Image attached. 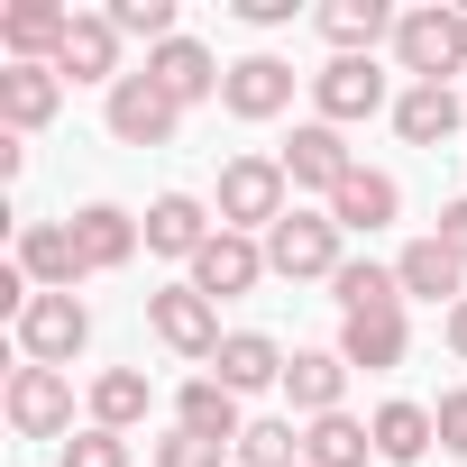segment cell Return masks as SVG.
<instances>
[{
	"label": "cell",
	"mask_w": 467,
	"mask_h": 467,
	"mask_svg": "<svg viewBox=\"0 0 467 467\" xmlns=\"http://www.w3.org/2000/svg\"><path fill=\"white\" fill-rule=\"evenodd\" d=\"M239 467H303V431H294V421H248Z\"/></svg>",
	"instance_id": "cell-32"
},
{
	"label": "cell",
	"mask_w": 467,
	"mask_h": 467,
	"mask_svg": "<svg viewBox=\"0 0 467 467\" xmlns=\"http://www.w3.org/2000/svg\"><path fill=\"white\" fill-rule=\"evenodd\" d=\"M19 275H28L37 294H74V285H83L74 220H19Z\"/></svg>",
	"instance_id": "cell-13"
},
{
	"label": "cell",
	"mask_w": 467,
	"mask_h": 467,
	"mask_svg": "<svg viewBox=\"0 0 467 467\" xmlns=\"http://www.w3.org/2000/svg\"><path fill=\"white\" fill-rule=\"evenodd\" d=\"M449 348L467 358V303H449Z\"/></svg>",
	"instance_id": "cell-38"
},
{
	"label": "cell",
	"mask_w": 467,
	"mask_h": 467,
	"mask_svg": "<svg viewBox=\"0 0 467 467\" xmlns=\"http://www.w3.org/2000/svg\"><path fill=\"white\" fill-rule=\"evenodd\" d=\"M285 211H294L285 156H229V165H220V229H239V239H266Z\"/></svg>",
	"instance_id": "cell-2"
},
{
	"label": "cell",
	"mask_w": 467,
	"mask_h": 467,
	"mask_svg": "<svg viewBox=\"0 0 467 467\" xmlns=\"http://www.w3.org/2000/svg\"><path fill=\"white\" fill-rule=\"evenodd\" d=\"M174 431H192V440H220V449H239V440H248V412H239V394H229L220 376H192V385L174 394Z\"/></svg>",
	"instance_id": "cell-19"
},
{
	"label": "cell",
	"mask_w": 467,
	"mask_h": 467,
	"mask_svg": "<svg viewBox=\"0 0 467 467\" xmlns=\"http://www.w3.org/2000/svg\"><path fill=\"white\" fill-rule=\"evenodd\" d=\"M147 74H156V83H165V92L192 110V101H220V74H229V65H220L202 37H165V47L147 56Z\"/></svg>",
	"instance_id": "cell-20"
},
{
	"label": "cell",
	"mask_w": 467,
	"mask_h": 467,
	"mask_svg": "<svg viewBox=\"0 0 467 467\" xmlns=\"http://www.w3.org/2000/svg\"><path fill=\"white\" fill-rule=\"evenodd\" d=\"M275 266H266V239H239V229H220V239L192 257V294H211V303H239V294H257Z\"/></svg>",
	"instance_id": "cell-9"
},
{
	"label": "cell",
	"mask_w": 467,
	"mask_h": 467,
	"mask_svg": "<svg viewBox=\"0 0 467 467\" xmlns=\"http://www.w3.org/2000/svg\"><path fill=\"white\" fill-rule=\"evenodd\" d=\"M65 37H74L65 0H10V10H0V56H10V65H56Z\"/></svg>",
	"instance_id": "cell-12"
},
{
	"label": "cell",
	"mask_w": 467,
	"mask_h": 467,
	"mask_svg": "<svg viewBox=\"0 0 467 467\" xmlns=\"http://www.w3.org/2000/svg\"><path fill=\"white\" fill-rule=\"evenodd\" d=\"M138 229H147V248H156V257H183V266H192V257H202V248L220 239V220H211V202H192V192H156Z\"/></svg>",
	"instance_id": "cell-14"
},
{
	"label": "cell",
	"mask_w": 467,
	"mask_h": 467,
	"mask_svg": "<svg viewBox=\"0 0 467 467\" xmlns=\"http://www.w3.org/2000/svg\"><path fill=\"white\" fill-rule=\"evenodd\" d=\"M312 110H321L330 129L376 119V110H385V74H376V56H330V65L312 74Z\"/></svg>",
	"instance_id": "cell-10"
},
{
	"label": "cell",
	"mask_w": 467,
	"mask_h": 467,
	"mask_svg": "<svg viewBox=\"0 0 467 467\" xmlns=\"http://www.w3.org/2000/svg\"><path fill=\"white\" fill-rule=\"evenodd\" d=\"M394 65H403L412 83H449V74H467V10H458V0L403 10V19H394Z\"/></svg>",
	"instance_id": "cell-1"
},
{
	"label": "cell",
	"mask_w": 467,
	"mask_h": 467,
	"mask_svg": "<svg viewBox=\"0 0 467 467\" xmlns=\"http://www.w3.org/2000/svg\"><path fill=\"white\" fill-rule=\"evenodd\" d=\"M239 19H248V28H285V19H294V0H239Z\"/></svg>",
	"instance_id": "cell-37"
},
{
	"label": "cell",
	"mask_w": 467,
	"mask_h": 467,
	"mask_svg": "<svg viewBox=\"0 0 467 467\" xmlns=\"http://www.w3.org/2000/svg\"><path fill=\"white\" fill-rule=\"evenodd\" d=\"M147 330L174 348V358H192V367H211L220 358V303L211 294H192V285H165V294H147Z\"/></svg>",
	"instance_id": "cell-6"
},
{
	"label": "cell",
	"mask_w": 467,
	"mask_h": 467,
	"mask_svg": "<svg viewBox=\"0 0 467 467\" xmlns=\"http://www.w3.org/2000/svg\"><path fill=\"white\" fill-rule=\"evenodd\" d=\"M321 211L348 229V239H376V229H394V211H403V183H394V174H376V165H358Z\"/></svg>",
	"instance_id": "cell-18"
},
{
	"label": "cell",
	"mask_w": 467,
	"mask_h": 467,
	"mask_svg": "<svg viewBox=\"0 0 467 467\" xmlns=\"http://www.w3.org/2000/svg\"><path fill=\"white\" fill-rule=\"evenodd\" d=\"M339 248H348V229H339L330 211H285V220L266 229V266H275L285 285H330V275L348 266Z\"/></svg>",
	"instance_id": "cell-3"
},
{
	"label": "cell",
	"mask_w": 467,
	"mask_h": 467,
	"mask_svg": "<svg viewBox=\"0 0 467 467\" xmlns=\"http://www.w3.org/2000/svg\"><path fill=\"white\" fill-rule=\"evenodd\" d=\"M339 56H376V37H394V10L385 0H321V19H312Z\"/></svg>",
	"instance_id": "cell-29"
},
{
	"label": "cell",
	"mask_w": 467,
	"mask_h": 467,
	"mask_svg": "<svg viewBox=\"0 0 467 467\" xmlns=\"http://www.w3.org/2000/svg\"><path fill=\"white\" fill-rule=\"evenodd\" d=\"M367 431H376V458H385V467H421V458L440 449L431 403H403V394H394V403H376V421H367Z\"/></svg>",
	"instance_id": "cell-25"
},
{
	"label": "cell",
	"mask_w": 467,
	"mask_h": 467,
	"mask_svg": "<svg viewBox=\"0 0 467 467\" xmlns=\"http://www.w3.org/2000/svg\"><path fill=\"white\" fill-rule=\"evenodd\" d=\"M83 348H92L83 294H37V303L19 312V358H28V367H74Z\"/></svg>",
	"instance_id": "cell-7"
},
{
	"label": "cell",
	"mask_w": 467,
	"mask_h": 467,
	"mask_svg": "<svg viewBox=\"0 0 467 467\" xmlns=\"http://www.w3.org/2000/svg\"><path fill=\"white\" fill-rule=\"evenodd\" d=\"M56 74L65 83H119V28H110V10H74V37H65Z\"/></svg>",
	"instance_id": "cell-23"
},
{
	"label": "cell",
	"mask_w": 467,
	"mask_h": 467,
	"mask_svg": "<svg viewBox=\"0 0 467 467\" xmlns=\"http://www.w3.org/2000/svg\"><path fill=\"white\" fill-rule=\"evenodd\" d=\"M431 421H440V449H449V458H467V385H458V394H440V403H431Z\"/></svg>",
	"instance_id": "cell-35"
},
{
	"label": "cell",
	"mask_w": 467,
	"mask_h": 467,
	"mask_svg": "<svg viewBox=\"0 0 467 467\" xmlns=\"http://www.w3.org/2000/svg\"><path fill=\"white\" fill-rule=\"evenodd\" d=\"M56 467H129V440L119 431H101V421H83L74 440H65V458Z\"/></svg>",
	"instance_id": "cell-33"
},
{
	"label": "cell",
	"mask_w": 467,
	"mask_h": 467,
	"mask_svg": "<svg viewBox=\"0 0 467 467\" xmlns=\"http://www.w3.org/2000/svg\"><path fill=\"white\" fill-rule=\"evenodd\" d=\"M348 174H358V156H348V129H330V119H303V129L285 138V183H294V192H321V202H330Z\"/></svg>",
	"instance_id": "cell-11"
},
{
	"label": "cell",
	"mask_w": 467,
	"mask_h": 467,
	"mask_svg": "<svg viewBox=\"0 0 467 467\" xmlns=\"http://www.w3.org/2000/svg\"><path fill=\"white\" fill-rule=\"evenodd\" d=\"M220 458H239V449L192 440V431H165V440H156V467H220Z\"/></svg>",
	"instance_id": "cell-34"
},
{
	"label": "cell",
	"mask_w": 467,
	"mask_h": 467,
	"mask_svg": "<svg viewBox=\"0 0 467 467\" xmlns=\"http://www.w3.org/2000/svg\"><path fill=\"white\" fill-rule=\"evenodd\" d=\"M348 358L339 348H294V367H285V403L303 412V421H321V412H348Z\"/></svg>",
	"instance_id": "cell-17"
},
{
	"label": "cell",
	"mask_w": 467,
	"mask_h": 467,
	"mask_svg": "<svg viewBox=\"0 0 467 467\" xmlns=\"http://www.w3.org/2000/svg\"><path fill=\"white\" fill-rule=\"evenodd\" d=\"M394 285H403V303H467V266L440 248V239H412L403 257H394Z\"/></svg>",
	"instance_id": "cell-21"
},
{
	"label": "cell",
	"mask_w": 467,
	"mask_h": 467,
	"mask_svg": "<svg viewBox=\"0 0 467 467\" xmlns=\"http://www.w3.org/2000/svg\"><path fill=\"white\" fill-rule=\"evenodd\" d=\"M330 303H339V321H358V312H403V285H394V266L348 257V266L330 275Z\"/></svg>",
	"instance_id": "cell-30"
},
{
	"label": "cell",
	"mask_w": 467,
	"mask_h": 467,
	"mask_svg": "<svg viewBox=\"0 0 467 467\" xmlns=\"http://www.w3.org/2000/svg\"><path fill=\"white\" fill-rule=\"evenodd\" d=\"M394 129H403V147H449L458 138V83H412L394 101Z\"/></svg>",
	"instance_id": "cell-26"
},
{
	"label": "cell",
	"mask_w": 467,
	"mask_h": 467,
	"mask_svg": "<svg viewBox=\"0 0 467 467\" xmlns=\"http://www.w3.org/2000/svg\"><path fill=\"white\" fill-rule=\"evenodd\" d=\"M56 110H65V74L56 65H0V129L10 138H37Z\"/></svg>",
	"instance_id": "cell-16"
},
{
	"label": "cell",
	"mask_w": 467,
	"mask_h": 467,
	"mask_svg": "<svg viewBox=\"0 0 467 467\" xmlns=\"http://www.w3.org/2000/svg\"><path fill=\"white\" fill-rule=\"evenodd\" d=\"M110 28H119V37H147V56H156L165 37H183L174 0H110Z\"/></svg>",
	"instance_id": "cell-31"
},
{
	"label": "cell",
	"mask_w": 467,
	"mask_h": 467,
	"mask_svg": "<svg viewBox=\"0 0 467 467\" xmlns=\"http://www.w3.org/2000/svg\"><path fill=\"white\" fill-rule=\"evenodd\" d=\"M339 358L367 367V376H385V367L412 358V321L403 312H358V321H339Z\"/></svg>",
	"instance_id": "cell-24"
},
{
	"label": "cell",
	"mask_w": 467,
	"mask_h": 467,
	"mask_svg": "<svg viewBox=\"0 0 467 467\" xmlns=\"http://www.w3.org/2000/svg\"><path fill=\"white\" fill-rule=\"evenodd\" d=\"M0 412H10L19 440H56V449H65V440H74V376L19 358V367H10V394H0Z\"/></svg>",
	"instance_id": "cell-4"
},
{
	"label": "cell",
	"mask_w": 467,
	"mask_h": 467,
	"mask_svg": "<svg viewBox=\"0 0 467 467\" xmlns=\"http://www.w3.org/2000/svg\"><path fill=\"white\" fill-rule=\"evenodd\" d=\"M285 367H294V358H285L266 330H229L220 358H211V376H220L229 394H266V385H285Z\"/></svg>",
	"instance_id": "cell-22"
},
{
	"label": "cell",
	"mask_w": 467,
	"mask_h": 467,
	"mask_svg": "<svg viewBox=\"0 0 467 467\" xmlns=\"http://www.w3.org/2000/svg\"><path fill=\"white\" fill-rule=\"evenodd\" d=\"M101 119H110V138L119 147H174V129H183V101L138 65V74H119L110 83V101H101Z\"/></svg>",
	"instance_id": "cell-5"
},
{
	"label": "cell",
	"mask_w": 467,
	"mask_h": 467,
	"mask_svg": "<svg viewBox=\"0 0 467 467\" xmlns=\"http://www.w3.org/2000/svg\"><path fill=\"white\" fill-rule=\"evenodd\" d=\"M376 458V431L358 421V412H321V421H303V467H367Z\"/></svg>",
	"instance_id": "cell-28"
},
{
	"label": "cell",
	"mask_w": 467,
	"mask_h": 467,
	"mask_svg": "<svg viewBox=\"0 0 467 467\" xmlns=\"http://www.w3.org/2000/svg\"><path fill=\"white\" fill-rule=\"evenodd\" d=\"M294 83H303V74H294L285 56H239V65L220 74V110L248 119V129H257V119H285V110H294Z\"/></svg>",
	"instance_id": "cell-8"
},
{
	"label": "cell",
	"mask_w": 467,
	"mask_h": 467,
	"mask_svg": "<svg viewBox=\"0 0 467 467\" xmlns=\"http://www.w3.org/2000/svg\"><path fill=\"white\" fill-rule=\"evenodd\" d=\"M431 239H440V248L467 266V202H449V211H440V229H431Z\"/></svg>",
	"instance_id": "cell-36"
},
{
	"label": "cell",
	"mask_w": 467,
	"mask_h": 467,
	"mask_svg": "<svg viewBox=\"0 0 467 467\" xmlns=\"http://www.w3.org/2000/svg\"><path fill=\"white\" fill-rule=\"evenodd\" d=\"M147 412H156V385H147L138 367H101V376H92V421H101V431H119V440H129Z\"/></svg>",
	"instance_id": "cell-27"
},
{
	"label": "cell",
	"mask_w": 467,
	"mask_h": 467,
	"mask_svg": "<svg viewBox=\"0 0 467 467\" xmlns=\"http://www.w3.org/2000/svg\"><path fill=\"white\" fill-rule=\"evenodd\" d=\"M74 248H83V275H119V266L147 248V229H138L119 202H83V211H74Z\"/></svg>",
	"instance_id": "cell-15"
}]
</instances>
